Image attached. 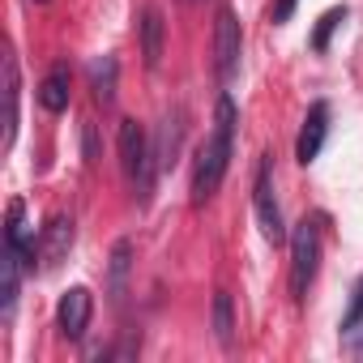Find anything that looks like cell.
Listing matches in <instances>:
<instances>
[{
    "instance_id": "obj_9",
    "label": "cell",
    "mask_w": 363,
    "mask_h": 363,
    "mask_svg": "<svg viewBox=\"0 0 363 363\" xmlns=\"http://www.w3.org/2000/svg\"><path fill=\"white\" fill-rule=\"evenodd\" d=\"M69 244H73V223H69V218H52L48 231H43V240H39V261H43L48 269L60 265L65 252H69Z\"/></svg>"
},
{
    "instance_id": "obj_15",
    "label": "cell",
    "mask_w": 363,
    "mask_h": 363,
    "mask_svg": "<svg viewBox=\"0 0 363 363\" xmlns=\"http://www.w3.org/2000/svg\"><path fill=\"white\" fill-rule=\"evenodd\" d=\"M342 22H346V9H329V13L320 18L316 35H312V48H316V52H325V48H329V35H333V30H337Z\"/></svg>"
},
{
    "instance_id": "obj_17",
    "label": "cell",
    "mask_w": 363,
    "mask_h": 363,
    "mask_svg": "<svg viewBox=\"0 0 363 363\" xmlns=\"http://www.w3.org/2000/svg\"><path fill=\"white\" fill-rule=\"evenodd\" d=\"M82 145H86V162H99V137H94V124L82 128Z\"/></svg>"
},
{
    "instance_id": "obj_18",
    "label": "cell",
    "mask_w": 363,
    "mask_h": 363,
    "mask_svg": "<svg viewBox=\"0 0 363 363\" xmlns=\"http://www.w3.org/2000/svg\"><path fill=\"white\" fill-rule=\"evenodd\" d=\"M359 316H363V282H359V291H354V303H350V312H346V320H342V325L350 329V325H354Z\"/></svg>"
},
{
    "instance_id": "obj_19",
    "label": "cell",
    "mask_w": 363,
    "mask_h": 363,
    "mask_svg": "<svg viewBox=\"0 0 363 363\" xmlns=\"http://www.w3.org/2000/svg\"><path fill=\"white\" fill-rule=\"evenodd\" d=\"M295 13V0H278V5H274V22H286Z\"/></svg>"
},
{
    "instance_id": "obj_8",
    "label": "cell",
    "mask_w": 363,
    "mask_h": 363,
    "mask_svg": "<svg viewBox=\"0 0 363 363\" xmlns=\"http://www.w3.org/2000/svg\"><path fill=\"white\" fill-rule=\"evenodd\" d=\"M69 90H73V73H69V65H56L43 82H39V107L43 111H65L69 107Z\"/></svg>"
},
{
    "instance_id": "obj_5",
    "label": "cell",
    "mask_w": 363,
    "mask_h": 363,
    "mask_svg": "<svg viewBox=\"0 0 363 363\" xmlns=\"http://www.w3.org/2000/svg\"><path fill=\"white\" fill-rule=\"evenodd\" d=\"M252 201H257V218H261V231L269 244H282L286 240V227H282V210L274 201V184H269V162L257 167V189H252Z\"/></svg>"
},
{
    "instance_id": "obj_10",
    "label": "cell",
    "mask_w": 363,
    "mask_h": 363,
    "mask_svg": "<svg viewBox=\"0 0 363 363\" xmlns=\"http://www.w3.org/2000/svg\"><path fill=\"white\" fill-rule=\"evenodd\" d=\"M162 39H167L162 13H158V9H145V18H141V56H145V69H158V60H162Z\"/></svg>"
},
{
    "instance_id": "obj_6",
    "label": "cell",
    "mask_w": 363,
    "mask_h": 363,
    "mask_svg": "<svg viewBox=\"0 0 363 363\" xmlns=\"http://www.w3.org/2000/svg\"><path fill=\"white\" fill-rule=\"evenodd\" d=\"M90 312H94L90 291H86V286H69L65 299H60V308H56V325H60V333H65V337H82L86 325H90Z\"/></svg>"
},
{
    "instance_id": "obj_20",
    "label": "cell",
    "mask_w": 363,
    "mask_h": 363,
    "mask_svg": "<svg viewBox=\"0 0 363 363\" xmlns=\"http://www.w3.org/2000/svg\"><path fill=\"white\" fill-rule=\"evenodd\" d=\"M35 5H43V0H35Z\"/></svg>"
},
{
    "instance_id": "obj_13",
    "label": "cell",
    "mask_w": 363,
    "mask_h": 363,
    "mask_svg": "<svg viewBox=\"0 0 363 363\" xmlns=\"http://www.w3.org/2000/svg\"><path fill=\"white\" fill-rule=\"evenodd\" d=\"M5 86H9V124H5V145H13V133H18V99H22V86H18V60H13V56L5 60Z\"/></svg>"
},
{
    "instance_id": "obj_11",
    "label": "cell",
    "mask_w": 363,
    "mask_h": 363,
    "mask_svg": "<svg viewBox=\"0 0 363 363\" xmlns=\"http://www.w3.org/2000/svg\"><path fill=\"white\" fill-rule=\"evenodd\" d=\"M90 82H94V99L107 107V103L116 99V56H103V60H94V69H90Z\"/></svg>"
},
{
    "instance_id": "obj_3",
    "label": "cell",
    "mask_w": 363,
    "mask_h": 363,
    "mask_svg": "<svg viewBox=\"0 0 363 363\" xmlns=\"http://www.w3.org/2000/svg\"><path fill=\"white\" fill-rule=\"evenodd\" d=\"M316 265H320V227L316 223H299L295 235H291V295L303 299L312 278H316Z\"/></svg>"
},
{
    "instance_id": "obj_4",
    "label": "cell",
    "mask_w": 363,
    "mask_h": 363,
    "mask_svg": "<svg viewBox=\"0 0 363 363\" xmlns=\"http://www.w3.org/2000/svg\"><path fill=\"white\" fill-rule=\"evenodd\" d=\"M214 65L223 82H231L240 69V22L231 9H218V22H214Z\"/></svg>"
},
{
    "instance_id": "obj_2",
    "label": "cell",
    "mask_w": 363,
    "mask_h": 363,
    "mask_svg": "<svg viewBox=\"0 0 363 363\" xmlns=\"http://www.w3.org/2000/svg\"><path fill=\"white\" fill-rule=\"evenodd\" d=\"M120 167H124V179L141 193V201L150 197V179H154V154H150V141H145V128L137 120H120Z\"/></svg>"
},
{
    "instance_id": "obj_16",
    "label": "cell",
    "mask_w": 363,
    "mask_h": 363,
    "mask_svg": "<svg viewBox=\"0 0 363 363\" xmlns=\"http://www.w3.org/2000/svg\"><path fill=\"white\" fill-rule=\"evenodd\" d=\"M175 145H179V120H167V124H162V154L171 158ZM167 158H162V162H167Z\"/></svg>"
},
{
    "instance_id": "obj_14",
    "label": "cell",
    "mask_w": 363,
    "mask_h": 363,
    "mask_svg": "<svg viewBox=\"0 0 363 363\" xmlns=\"http://www.w3.org/2000/svg\"><path fill=\"white\" fill-rule=\"evenodd\" d=\"M128 257H133V244H128V240H120V244H116V252H111V295H124Z\"/></svg>"
},
{
    "instance_id": "obj_7",
    "label": "cell",
    "mask_w": 363,
    "mask_h": 363,
    "mask_svg": "<svg viewBox=\"0 0 363 363\" xmlns=\"http://www.w3.org/2000/svg\"><path fill=\"white\" fill-rule=\"evenodd\" d=\"M325 128H329V107L316 103V107L308 111L303 133H299V145H295V158H299V162H312V158L320 154V145H325Z\"/></svg>"
},
{
    "instance_id": "obj_1",
    "label": "cell",
    "mask_w": 363,
    "mask_h": 363,
    "mask_svg": "<svg viewBox=\"0 0 363 363\" xmlns=\"http://www.w3.org/2000/svg\"><path fill=\"white\" fill-rule=\"evenodd\" d=\"M231 133H235V103L223 94L218 99V124L214 133L201 141L197 150V162H193V201L206 206L218 184H223V175H227V158H231Z\"/></svg>"
},
{
    "instance_id": "obj_12",
    "label": "cell",
    "mask_w": 363,
    "mask_h": 363,
    "mask_svg": "<svg viewBox=\"0 0 363 363\" xmlns=\"http://www.w3.org/2000/svg\"><path fill=\"white\" fill-rule=\"evenodd\" d=\"M214 333H218L223 346L235 342V312H231V295H227V291L214 295Z\"/></svg>"
}]
</instances>
